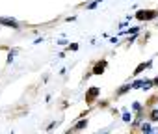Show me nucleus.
Returning a JSON list of instances; mask_svg holds the SVG:
<instances>
[{
  "instance_id": "nucleus-10",
  "label": "nucleus",
  "mask_w": 158,
  "mask_h": 134,
  "mask_svg": "<svg viewBox=\"0 0 158 134\" xmlns=\"http://www.w3.org/2000/svg\"><path fill=\"white\" fill-rule=\"evenodd\" d=\"M141 130H143V132H149V130H151V127H149V125H143V127H141Z\"/></svg>"
},
{
  "instance_id": "nucleus-2",
  "label": "nucleus",
  "mask_w": 158,
  "mask_h": 134,
  "mask_svg": "<svg viewBox=\"0 0 158 134\" xmlns=\"http://www.w3.org/2000/svg\"><path fill=\"white\" fill-rule=\"evenodd\" d=\"M99 95H101V90H99V88H95V86L89 88V90L86 91V97H84V99H86V104H93Z\"/></svg>"
},
{
  "instance_id": "nucleus-1",
  "label": "nucleus",
  "mask_w": 158,
  "mask_h": 134,
  "mask_svg": "<svg viewBox=\"0 0 158 134\" xmlns=\"http://www.w3.org/2000/svg\"><path fill=\"white\" fill-rule=\"evenodd\" d=\"M158 17V10H139L136 13L138 21H154Z\"/></svg>"
},
{
  "instance_id": "nucleus-8",
  "label": "nucleus",
  "mask_w": 158,
  "mask_h": 134,
  "mask_svg": "<svg viewBox=\"0 0 158 134\" xmlns=\"http://www.w3.org/2000/svg\"><path fill=\"white\" fill-rule=\"evenodd\" d=\"M86 125H88V121H86V119H82L80 123H78V125H74V127H73L71 130H82V128H84Z\"/></svg>"
},
{
  "instance_id": "nucleus-9",
  "label": "nucleus",
  "mask_w": 158,
  "mask_h": 134,
  "mask_svg": "<svg viewBox=\"0 0 158 134\" xmlns=\"http://www.w3.org/2000/svg\"><path fill=\"white\" fill-rule=\"evenodd\" d=\"M149 121H158V110H152L149 114Z\"/></svg>"
},
{
  "instance_id": "nucleus-3",
  "label": "nucleus",
  "mask_w": 158,
  "mask_h": 134,
  "mask_svg": "<svg viewBox=\"0 0 158 134\" xmlns=\"http://www.w3.org/2000/svg\"><path fill=\"white\" fill-rule=\"evenodd\" d=\"M106 67H108V61H106V60H99V61L93 65L91 73H93V75H102V73L106 71Z\"/></svg>"
},
{
  "instance_id": "nucleus-6",
  "label": "nucleus",
  "mask_w": 158,
  "mask_h": 134,
  "mask_svg": "<svg viewBox=\"0 0 158 134\" xmlns=\"http://www.w3.org/2000/svg\"><path fill=\"white\" fill-rule=\"evenodd\" d=\"M147 67H151V61H147V63H139L138 67H136V71H134V75H139L141 71H145Z\"/></svg>"
},
{
  "instance_id": "nucleus-4",
  "label": "nucleus",
  "mask_w": 158,
  "mask_h": 134,
  "mask_svg": "<svg viewBox=\"0 0 158 134\" xmlns=\"http://www.w3.org/2000/svg\"><path fill=\"white\" fill-rule=\"evenodd\" d=\"M0 24H4V26H10V28H19V24H17V21H13V19H4V17H0Z\"/></svg>"
},
{
  "instance_id": "nucleus-7",
  "label": "nucleus",
  "mask_w": 158,
  "mask_h": 134,
  "mask_svg": "<svg viewBox=\"0 0 158 134\" xmlns=\"http://www.w3.org/2000/svg\"><path fill=\"white\" fill-rule=\"evenodd\" d=\"M128 90H132V86H130V84H125V86H123V88H121V90L115 93V97H121V95H123V93H127Z\"/></svg>"
},
{
  "instance_id": "nucleus-5",
  "label": "nucleus",
  "mask_w": 158,
  "mask_h": 134,
  "mask_svg": "<svg viewBox=\"0 0 158 134\" xmlns=\"http://www.w3.org/2000/svg\"><path fill=\"white\" fill-rule=\"evenodd\" d=\"M154 103H158V95H151V97L147 99V103H145V108H152Z\"/></svg>"
}]
</instances>
